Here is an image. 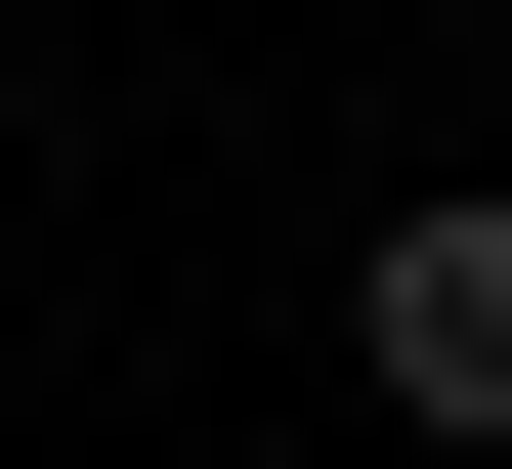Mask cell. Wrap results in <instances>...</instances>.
<instances>
[{
	"label": "cell",
	"mask_w": 512,
	"mask_h": 469,
	"mask_svg": "<svg viewBox=\"0 0 512 469\" xmlns=\"http://www.w3.org/2000/svg\"><path fill=\"white\" fill-rule=\"evenodd\" d=\"M342 384H384V427H470V469H512V214H384V256H342Z\"/></svg>",
	"instance_id": "6da1fadb"
},
{
	"label": "cell",
	"mask_w": 512,
	"mask_h": 469,
	"mask_svg": "<svg viewBox=\"0 0 512 469\" xmlns=\"http://www.w3.org/2000/svg\"><path fill=\"white\" fill-rule=\"evenodd\" d=\"M0 43H43V0H0Z\"/></svg>",
	"instance_id": "7a4b0ae2"
}]
</instances>
